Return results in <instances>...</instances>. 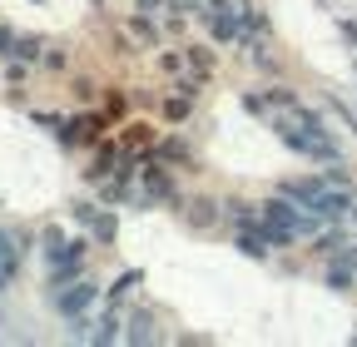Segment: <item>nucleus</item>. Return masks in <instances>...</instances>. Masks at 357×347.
I'll list each match as a JSON object with an SVG mask.
<instances>
[{"mask_svg": "<svg viewBox=\"0 0 357 347\" xmlns=\"http://www.w3.org/2000/svg\"><path fill=\"white\" fill-rule=\"evenodd\" d=\"M273 129H278V139H288L298 154H307V159H337V149H333V139L323 134V124L312 119L307 109H298L293 100H278V114H273Z\"/></svg>", "mask_w": 357, "mask_h": 347, "instance_id": "obj_1", "label": "nucleus"}, {"mask_svg": "<svg viewBox=\"0 0 357 347\" xmlns=\"http://www.w3.org/2000/svg\"><path fill=\"white\" fill-rule=\"evenodd\" d=\"M288 199H293L298 208H307L318 224L342 219V213H357L352 194H347L337 179H298V184H288Z\"/></svg>", "mask_w": 357, "mask_h": 347, "instance_id": "obj_2", "label": "nucleus"}, {"mask_svg": "<svg viewBox=\"0 0 357 347\" xmlns=\"http://www.w3.org/2000/svg\"><path fill=\"white\" fill-rule=\"evenodd\" d=\"M0 55H15V60H35V55H40V45H35V40H15L10 30H0Z\"/></svg>", "mask_w": 357, "mask_h": 347, "instance_id": "obj_3", "label": "nucleus"}, {"mask_svg": "<svg viewBox=\"0 0 357 347\" xmlns=\"http://www.w3.org/2000/svg\"><path fill=\"white\" fill-rule=\"evenodd\" d=\"M89 298H95V288H89V283H75L70 293H60V308H65V313H84Z\"/></svg>", "mask_w": 357, "mask_h": 347, "instance_id": "obj_4", "label": "nucleus"}, {"mask_svg": "<svg viewBox=\"0 0 357 347\" xmlns=\"http://www.w3.org/2000/svg\"><path fill=\"white\" fill-rule=\"evenodd\" d=\"M20 268V253H15V243L6 238V233H0V288H6L10 283V273Z\"/></svg>", "mask_w": 357, "mask_h": 347, "instance_id": "obj_5", "label": "nucleus"}]
</instances>
